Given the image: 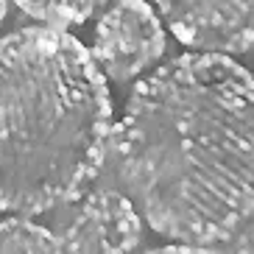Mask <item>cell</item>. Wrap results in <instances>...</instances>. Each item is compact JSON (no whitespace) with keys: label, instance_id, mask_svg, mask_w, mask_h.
Listing matches in <instances>:
<instances>
[{"label":"cell","instance_id":"9","mask_svg":"<svg viewBox=\"0 0 254 254\" xmlns=\"http://www.w3.org/2000/svg\"><path fill=\"white\" fill-rule=\"evenodd\" d=\"M145 254H204L195 246H162V249H151Z\"/></svg>","mask_w":254,"mask_h":254},{"label":"cell","instance_id":"7","mask_svg":"<svg viewBox=\"0 0 254 254\" xmlns=\"http://www.w3.org/2000/svg\"><path fill=\"white\" fill-rule=\"evenodd\" d=\"M25 14L37 20H62V23H81L92 11L112 0H14Z\"/></svg>","mask_w":254,"mask_h":254},{"label":"cell","instance_id":"2","mask_svg":"<svg viewBox=\"0 0 254 254\" xmlns=\"http://www.w3.org/2000/svg\"><path fill=\"white\" fill-rule=\"evenodd\" d=\"M92 51L56 28L0 39V209L39 215L81 193L106 154L112 104Z\"/></svg>","mask_w":254,"mask_h":254},{"label":"cell","instance_id":"10","mask_svg":"<svg viewBox=\"0 0 254 254\" xmlns=\"http://www.w3.org/2000/svg\"><path fill=\"white\" fill-rule=\"evenodd\" d=\"M6 17V0H0V20Z\"/></svg>","mask_w":254,"mask_h":254},{"label":"cell","instance_id":"6","mask_svg":"<svg viewBox=\"0 0 254 254\" xmlns=\"http://www.w3.org/2000/svg\"><path fill=\"white\" fill-rule=\"evenodd\" d=\"M0 254H67L59 238L25 218H0Z\"/></svg>","mask_w":254,"mask_h":254},{"label":"cell","instance_id":"3","mask_svg":"<svg viewBox=\"0 0 254 254\" xmlns=\"http://www.w3.org/2000/svg\"><path fill=\"white\" fill-rule=\"evenodd\" d=\"M165 53L162 20L145 0H115L95 25L92 59L101 73L123 84L154 67Z\"/></svg>","mask_w":254,"mask_h":254},{"label":"cell","instance_id":"1","mask_svg":"<svg viewBox=\"0 0 254 254\" xmlns=\"http://www.w3.org/2000/svg\"><path fill=\"white\" fill-rule=\"evenodd\" d=\"M128 198L176 246H212L254 221V75L185 53L131 90L115 128Z\"/></svg>","mask_w":254,"mask_h":254},{"label":"cell","instance_id":"8","mask_svg":"<svg viewBox=\"0 0 254 254\" xmlns=\"http://www.w3.org/2000/svg\"><path fill=\"white\" fill-rule=\"evenodd\" d=\"M232 254H254V221L238 232V238L232 243Z\"/></svg>","mask_w":254,"mask_h":254},{"label":"cell","instance_id":"4","mask_svg":"<svg viewBox=\"0 0 254 254\" xmlns=\"http://www.w3.org/2000/svg\"><path fill=\"white\" fill-rule=\"evenodd\" d=\"M173 37L201 53L254 45V0H154Z\"/></svg>","mask_w":254,"mask_h":254},{"label":"cell","instance_id":"5","mask_svg":"<svg viewBox=\"0 0 254 254\" xmlns=\"http://www.w3.org/2000/svg\"><path fill=\"white\" fill-rule=\"evenodd\" d=\"M142 238V212L126 193L95 187L62 229L67 254H128Z\"/></svg>","mask_w":254,"mask_h":254}]
</instances>
